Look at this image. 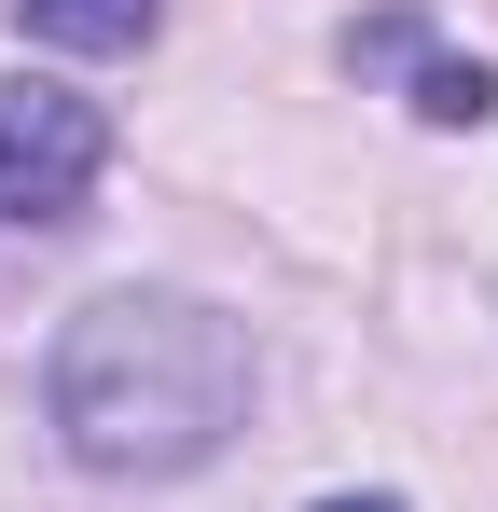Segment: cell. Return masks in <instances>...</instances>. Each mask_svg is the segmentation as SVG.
<instances>
[{
    "instance_id": "obj_4",
    "label": "cell",
    "mask_w": 498,
    "mask_h": 512,
    "mask_svg": "<svg viewBox=\"0 0 498 512\" xmlns=\"http://www.w3.org/2000/svg\"><path fill=\"white\" fill-rule=\"evenodd\" d=\"M415 111H429V125H485L498 84H485V70H457V56H415Z\"/></svg>"
},
{
    "instance_id": "obj_3",
    "label": "cell",
    "mask_w": 498,
    "mask_h": 512,
    "mask_svg": "<svg viewBox=\"0 0 498 512\" xmlns=\"http://www.w3.org/2000/svg\"><path fill=\"white\" fill-rule=\"evenodd\" d=\"M153 14H166V0H14V28L56 42V56H139Z\"/></svg>"
},
{
    "instance_id": "obj_1",
    "label": "cell",
    "mask_w": 498,
    "mask_h": 512,
    "mask_svg": "<svg viewBox=\"0 0 498 512\" xmlns=\"http://www.w3.org/2000/svg\"><path fill=\"white\" fill-rule=\"evenodd\" d=\"M249 388H263L249 333L222 305H194V291H97L56 333V374H42L56 443L97 485H180V471H208L249 429Z\"/></svg>"
},
{
    "instance_id": "obj_2",
    "label": "cell",
    "mask_w": 498,
    "mask_h": 512,
    "mask_svg": "<svg viewBox=\"0 0 498 512\" xmlns=\"http://www.w3.org/2000/svg\"><path fill=\"white\" fill-rule=\"evenodd\" d=\"M111 167V111L70 84H0V222H83Z\"/></svg>"
},
{
    "instance_id": "obj_5",
    "label": "cell",
    "mask_w": 498,
    "mask_h": 512,
    "mask_svg": "<svg viewBox=\"0 0 498 512\" xmlns=\"http://www.w3.org/2000/svg\"><path fill=\"white\" fill-rule=\"evenodd\" d=\"M319 512H402V499H319Z\"/></svg>"
}]
</instances>
